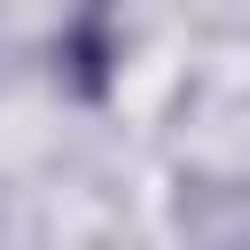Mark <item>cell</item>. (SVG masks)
<instances>
[{"label":"cell","instance_id":"cell-1","mask_svg":"<svg viewBox=\"0 0 250 250\" xmlns=\"http://www.w3.org/2000/svg\"><path fill=\"white\" fill-rule=\"evenodd\" d=\"M55 78L78 94V102H102L117 86V31L102 8H78V23L55 39Z\"/></svg>","mask_w":250,"mask_h":250},{"label":"cell","instance_id":"cell-2","mask_svg":"<svg viewBox=\"0 0 250 250\" xmlns=\"http://www.w3.org/2000/svg\"><path fill=\"white\" fill-rule=\"evenodd\" d=\"M86 8H102V16H109V0H86Z\"/></svg>","mask_w":250,"mask_h":250}]
</instances>
